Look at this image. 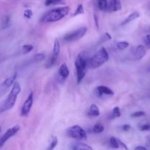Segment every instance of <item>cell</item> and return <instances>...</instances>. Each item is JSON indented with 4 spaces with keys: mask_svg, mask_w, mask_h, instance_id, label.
Segmentation results:
<instances>
[{
    "mask_svg": "<svg viewBox=\"0 0 150 150\" xmlns=\"http://www.w3.org/2000/svg\"><path fill=\"white\" fill-rule=\"evenodd\" d=\"M89 60L90 58L88 57L86 52H82L78 54L77 59L75 60L74 65L76 72H77V79L78 84L83 81L86 73H87Z\"/></svg>",
    "mask_w": 150,
    "mask_h": 150,
    "instance_id": "1",
    "label": "cell"
},
{
    "mask_svg": "<svg viewBox=\"0 0 150 150\" xmlns=\"http://www.w3.org/2000/svg\"><path fill=\"white\" fill-rule=\"evenodd\" d=\"M110 146L112 149H119V147H120L117 138H116L115 137L112 136L110 138Z\"/></svg>",
    "mask_w": 150,
    "mask_h": 150,
    "instance_id": "20",
    "label": "cell"
},
{
    "mask_svg": "<svg viewBox=\"0 0 150 150\" xmlns=\"http://www.w3.org/2000/svg\"><path fill=\"white\" fill-rule=\"evenodd\" d=\"M129 46V43L127 41H120V42H118L116 44V47L119 49V50H124L125 49H127Z\"/></svg>",
    "mask_w": 150,
    "mask_h": 150,
    "instance_id": "23",
    "label": "cell"
},
{
    "mask_svg": "<svg viewBox=\"0 0 150 150\" xmlns=\"http://www.w3.org/2000/svg\"><path fill=\"white\" fill-rule=\"evenodd\" d=\"M139 16H140L139 13H138V11H134V12H132V13L129 14V15L127 17L126 19H125V21L122 23V26L126 25V24H127L128 23L131 22V21H133V20L138 18Z\"/></svg>",
    "mask_w": 150,
    "mask_h": 150,
    "instance_id": "17",
    "label": "cell"
},
{
    "mask_svg": "<svg viewBox=\"0 0 150 150\" xmlns=\"http://www.w3.org/2000/svg\"><path fill=\"white\" fill-rule=\"evenodd\" d=\"M17 77V73L13 74L12 76L7 78L2 84H0V97L3 96L6 93V92L9 90L10 88L13 86L16 82V79Z\"/></svg>",
    "mask_w": 150,
    "mask_h": 150,
    "instance_id": "7",
    "label": "cell"
},
{
    "mask_svg": "<svg viewBox=\"0 0 150 150\" xmlns=\"http://www.w3.org/2000/svg\"><path fill=\"white\" fill-rule=\"evenodd\" d=\"M20 91H21V86H20L19 83L18 82H15L14 84L13 85V87L8 96L5 99V102L2 104V105L0 106V112L8 110L13 108Z\"/></svg>",
    "mask_w": 150,
    "mask_h": 150,
    "instance_id": "3",
    "label": "cell"
},
{
    "mask_svg": "<svg viewBox=\"0 0 150 150\" xmlns=\"http://www.w3.org/2000/svg\"><path fill=\"white\" fill-rule=\"evenodd\" d=\"M63 0H46L45 5L46 6H50V5H54L57 3H60Z\"/></svg>",
    "mask_w": 150,
    "mask_h": 150,
    "instance_id": "27",
    "label": "cell"
},
{
    "mask_svg": "<svg viewBox=\"0 0 150 150\" xmlns=\"http://www.w3.org/2000/svg\"><path fill=\"white\" fill-rule=\"evenodd\" d=\"M144 115H145V112H144V111H137V112L132 113L131 116H132V118H138L144 116Z\"/></svg>",
    "mask_w": 150,
    "mask_h": 150,
    "instance_id": "28",
    "label": "cell"
},
{
    "mask_svg": "<svg viewBox=\"0 0 150 150\" xmlns=\"http://www.w3.org/2000/svg\"><path fill=\"white\" fill-rule=\"evenodd\" d=\"M95 91H96L97 96H99V97H101L102 95H110H110L114 94L113 91L105 86H98L96 88V90H95Z\"/></svg>",
    "mask_w": 150,
    "mask_h": 150,
    "instance_id": "12",
    "label": "cell"
},
{
    "mask_svg": "<svg viewBox=\"0 0 150 150\" xmlns=\"http://www.w3.org/2000/svg\"><path fill=\"white\" fill-rule=\"evenodd\" d=\"M109 60V55L105 47L101 48L93 57L89 60L88 68L96 69L102 66Z\"/></svg>",
    "mask_w": 150,
    "mask_h": 150,
    "instance_id": "4",
    "label": "cell"
},
{
    "mask_svg": "<svg viewBox=\"0 0 150 150\" xmlns=\"http://www.w3.org/2000/svg\"><path fill=\"white\" fill-rule=\"evenodd\" d=\"M122 113H121V110H120V108L119 107H115L113 108L112 111V114L110 116V119H116V118H119L120 117Z\"/></svg>",
    "mask_w": 150,
    "mask_h": 150,
    "instance_id": "19",
    "label": "cell"
},
{
    "mask_svg": "<svg viewBox=\"0 0 150 150\" xmlns=\"http://www.w3.org/2000/svg\"><path fill=\"white\" fill-rule=\"evenodd\" d=\"M108 11L111 12H116L119 11L122 9V4H121V0H111L109 5H108Z\"/></svg>",
    "mask_w": 150,
    "mask_h": 150,
    "instance_id": "14",
    "label": "cell"
},
{
    "mask_svg": "<svg viewBox=\"0 0 150 150\" xmlns=\"http://www.w3.org/2000/svg\"><path fill=\"white\" fill-rule=\"evenodd\" d=\"M60 42H59L57 40H55L54 43V47H53V52L52 54L50 57V60H49L48 63L47 64L46 67L47 69H50L52 66H54L55 64L56 61L57 60V57L59 56V53H60Z\"/></svg>",
    "mask_w": 150,
    "mask_h": 150,
    "instance_id": "8",
    "label": "cell"
},
{
    "mask_svg": "<svg viewBox=\"0 0 150 150\" xmlns=\"http://www.w3.org/2000/svg\"><path fill=\"white\" fill-rule=\"evenodd\" d=\"M133 50L134 51L132 52V55L136 60H140V59L143 58L146 55V53L145 47L142 45H138V47L134 48Z\"/></svg>",
    "mask_w": 150,
    "mask_h": 150,
    "instance_id": "11",
    "label": "cell"
},
{
    "mask_svg": "<svg viewBox=\"0 0 150 150\" xmlns=\"http://www.w3.org/2000/svg\"><path fill=\"white\" fill-rule=\"evenodd\" d=\"M94 21H95V24H96V26L97 28H99V23H98V18L97 16L96 15L94 16Z\"/></svg>",
    "mask_w": 150,
    "mask_h": 150,
    "instance_id": "35",
    "label": "cell"
},
{
    "mask_svg": "<svg viewBox=\"0 0 150 150\" xmlns=\"http://www.w3.org/2000/svg\"><path fill=\"white\" fill-rule=\"evenodd\" d=\"M141 131H149L150 130V124L147 123V124H144L141 127Z\"/></svg>",
    "mask_w": 150,
    "mask_h": 150,
    "instance_id": "31",
    "label": "cell"
},
{
    "mask_svg": "<svg viewBox=\"0 0 150 150\" xmlns=\"http://www.w3.org/2000/svg\"><path fill=\"white\" fill-rule=\"evenodd\" d=\"M59 78L61 79L62 81H64L69 75V69L68 68V66L66 63H63L60 66V69L58 71Z\"/></svg>",
    "mask_w": 150,
    "mask_h": 150,
    "instance_id": "13",
    "label": "cell"
},
{
    "mask_svg": "<svg viewBox=\"0 0 150 150\" xmlns=\"http://www.w3.org/2000/svg\"><path fill=\"white\" fill-rule=\"evenodd\" d=\"M105 36H106L107 38H108V40H111V39H112V36H111L108 33H105Z\"/></svg>",
    "mask_w": 150,
    "mask_h": 150,
    "instance_id": "36",
    "label": "cell"
},
{
    "mask_svg": "<svg viewBox=\"0 0 150 150\" xmlns=\"http://www.w3.org/2000/svg\"><path fill=\"white\" fill-rule=\"evenodd\" d=\"M130 127H131L129 125H124L123 126H122V129H123L124 131H125V132H127V131H128L130 129Z\"/></svg>",
    "mask_w": 150,
    "mask_h": 150,
    "instance_id": "32",
    "label": "cell"
},
{
    "mask_svg": "<svg viewBox=\"0 0 150 150\" xmlns=\"http://www.w3.org/2000/svg\"><path fill=\"white\" fill-rule=\"evenodd\" d=\"M45 59V55L42 53H38V54H35L33 57V60L35 63H38V62H41Z\"/></svg>",
    "mask_w": 150,
    "mask_h": 150,
    "instance_id": "24",
    "label": "cell"
},
{
    "mask_svg": "<svg viewBox=\"0 0 150 150\" xmlns=\"http://www.w3.org/2000/svg\"><path fill=\"white\" fill-rule=\"evenodd\" d=\"M72 150H93L91 146L83 143H76L72 146Z\"/></svg>",
    "mask_w": 150,
    "mask_h": 150,
    "instance_id": "16",
    "label": "cell"
},
{
    "mask_svg": "<svg viewBox=\"0 0 150 150\" xmlns=\"http://www.w3.org/2000/svg\"><path fill=\"white\" fill-rule=\"evenodd\" d=\"M97 5L100 11H105L108 8V0H98Z\"/></svg>",
    "mask_w": 150,
    "mask_h": 150,
    "instance_id": "18",
    "label": "cell"
},
{
    "mask_svg": "<svg viewBox=\"0 0 150 150\" xmlns=\"http://www.w3.org/2000/svg\"><path fill=\"white\" fill-rule=\"evenodd\" d=\"M84 13V8H83V5H79L77 7V10L75 11L74 13V16H77L78 15H81V14Z\"/></svg>",
    "mask_w": 150,
    "mask_h": 150,
    "instance_id": "26",
    "label": "cell"
},
{
    "mask_svg": "<svg viewBox=\"0 0 150 150\" xmlns=\"http://www.w3.org/2000/svg\"><path fill=\"white\" fill-rule=\"evenodd\" d=\"M105 129V127L101 123H96L93 127V132L94 133H101Z\"/></svg>",
    "mask_w": 150,
    "mask_h": 150,
    "instance_id": "21",
    "label": "cell"
},
{
    "mask_svg": "<svg viewBox=\"0 0 150 150\" xmlns=\"http://www.w3.org/2000/svg\"><path fill=\"white\" fill-rule=\"evenodd\" d=\"M87 30L88 29L86 27H80V28H78L74 31L70 32V33L65 35L64 37H63V40H65L66 41H69V42L78 41L86 35V33H87Z\"/></svg>",
    "mask_w": 150,
    "mask_h": 150,
    "instance_id": "6",
    "label": "cell"
},
{
    "mask_svg": "<svg viewBox=\"0 0 150 150\" xmlns=\"http://www.w3.org/2000/svg\"><path fill=\"white\" fill-rule=\"evenodd\" d=\"M118 141H119V146H122L123 148H125L126 150H128L127 146L126 144H125V143H123L122 141H120L119 139H118Z\"/></svg>",
    "mask_w": 150,
    "mask_h": 150,
    "instance_id": "33",
    "label": "cell"
},
{
    "mask_svg": "<svg viewBox=\"0 0 150 150\" xmlns=\"http://www.w3.org/2000/svg\"><path fill=\"white\" fill-rule=\"evenodd\" d=\"M33 46L31 45V44H25L22 47V52H23V54H27V53L30 52L32 50H33Z\"/></svg>",
    "mask_w": 150,
    "mask_h": 150,
    "instance_id": "25",
    "label": "cell"
},
{
    "mask_svg": "<svg viewBox=\"0 0 150 150\" xmlns=\"http://www.w3.org/2000/svg\"><path fill=\"white\" fill-rule=\"evenodd\" d=\"M33 100H34V96H33V93L31 92L28 97L27 98L26 101L24 102V105H23L22 108L21 110V116H27L29 115L31 110L32 107H33Z\"/></svg>",
    "mask_w": 150,
    "mask_h": 150,
    "instance_id": "10",
    "label": "cell"
},
{
    "mask_svg": "<svg viewBox=\"0 0 150 150\" xmlns=\"http://www.w3.org/2000/svg\"><path fill=\"white\" fill-rule=\"evenodd\" d=\"M66 134L71 138L76 140L87 139V133L83 128L79 125H74L68 128Z\"/></svg>",
    "mask_w": 150,
    "mask_h": 150,
    "instance_id": "5",
    "label": "cell"
},
{
    "mask_svg": "<svg viewBox=\"0 0 150 150\" xmlns=\"http://www.w3.org/2000/svg\"><path fill=\"white\" fill-rule=\"evenodd\" d=\"M19 130V125H15V126L13 127L8 129V130L5 132V133L0 138V148L2 146H3V145L6 143V141H8L9 138H11V137L14 136V135H15Z\"/></svg>",
    "mask_w": 150,
    "mask_h": 150,
    "instance_id": "9",
    "label": "cell"
},
{
    "mask_svg": "<svg viewBox=\"0 0 150 150\" xmlns=\"http://www.w3.org/2000/svg\"><path fill=\"white\" fill-rule=\"evenodd\" d=\"M135 150H147L146 148H145L144 146H138L135 147Z\"/></svg>",
    "mask_w": 150,
    "mask_h": 150,
    "instance_id": "34",
    "label": "cell"
},
{
    "mask_svg": "<svg viewBox=\"0 0 150 150\" xmlns=\"http://www.w3.org/2000/svg\"><path fill=\"white\" fill-rule=\"evenodd\" d=\"M57 144H58V139H57V137H52V139L51 143H50L47 150H53L56 146H57Z\"/></svg>",
    "mask_w": 150,
    "mask_h": 150,
    "instance_id": "22",
    "label": "cell"
},
{
    "mask_svg": "<svg viewBox=\"0 0 150 150\" xmlns=\"http://www.w3.org/2000/svg\"><path fill=\"white\" fill-rule=\"evenodd\" d=\"M24 16L27 18H30L33 16V11L31 10H26L24 13Z\"/></svg>",
    "mask_w": 150,
    "mask_h": 150,
    "instance_id": "30",
    "label": "cell"
},
{
    "mask_svg": "<svg viewBox=\"0 0 150 150\" xmlns=\"http://www.w3.org/2000/svg\"><path fill=\"white\" fill-rule=\"evenodd\" d=\"M88 116H99L100 115V111H99V108L95 104H92L89 108L88 111Z\"/></svg>",
    "mask_w": 150,
    "mask_h": 150,
    "instance_id": "15",
    "label": "cell"
},
{
    "mask_svg": "<svg viewBox=\"0 0 150 150\" xmlns=\"http://www.w3.org/2000/svg\"><path fill=\"white\" fill-rule=\"evenodd\" d=\"M1 130H2V129H1V127H0V132H1Z\"/></svg>",
    "mask_w": 150,
    "mask_h": 150,
    "instance_id": "37",
    "label": "cell"
},
{
    "mask_svg": "<svg viewBox=\"0 0 150 150\" xmlns=\"http://www.w3.org/2000/svg\"><path fill=\"white\" fill-rule=\"evenodd\" d=\"M70 8L69 7H61V8H54L46 13L41 18V21L44 23L54 22V21H60L66 16L69 14Z\"/></svg>",
    "mask_w": 150,
    "mask_h": 150,
    "instance_id": "2",
    "label": "cell"
},
{
    "mask_svg": "<svg viewBox=\"0 0 150 150\" xmlns=\"http://www.w3.org/2000/svg\"><path fill=\"white\" fill-rule=\"evenodd\" d=\"M144 44H145L146 47L150 50V34L146 35L144 38Z\"/></svg>",
    "mask_w": 150,
    "mask_h": 150,
    "instance_id": "29",
    "label": "cell"
}]
</instances>
